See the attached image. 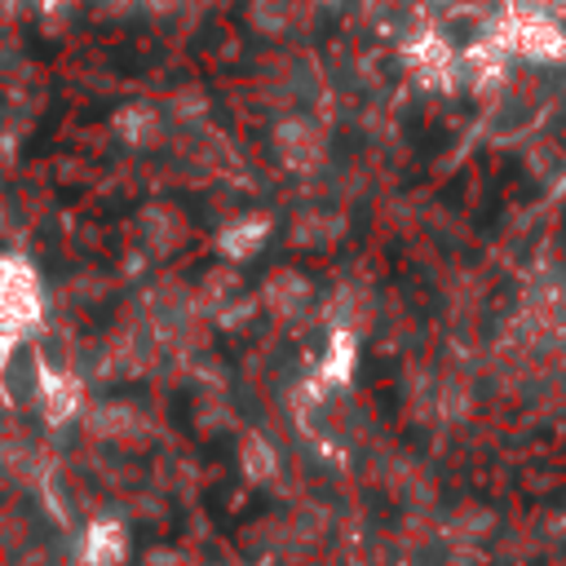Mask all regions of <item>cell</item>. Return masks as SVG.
Listing matches in <instances>:
<instances>
[{
    "instance_id": "obj_4",
    "label": "cell",
    "mask_w": 566,
    "mask_h": 566,
    "mask_svg": "<svg viewBox=\"0 0 566 566\" xmlns=\"http://www.w3.org/2000/svg\"><path fill=\"white\" fill-rule=\"evenodd\" d=\"M292 18V0H252L248 4V22L261 31V35H279Z\"/></svg>"
},
{
    "instance_id": "obj_1",
    "label": "cell",
    "mask_w": 566,
    "mask_h": 566,
    "mask_svg": "<svg viewBox=\"0 0 566 566\" xmlns=\"http://www.w3.org/2000/svg\"><path fill=\"white\" fill-rule=\"evenodd\" d=\"M40 274L22 252L0 256V327L22 332L40 314Z\"/></svg>"
},
{
    "instance_id": "obj_3",
    "label": "cell",
    "mask_w": 566,
    "mask_h": 566,
    "mask_svg": "<svg viewBox=\"0 0 566 566\" xmlns=\"http://www.w3.org/2000/svg\"><path fill=\"white\" fill-rule=\"evenodd\" d=\"M265 234H270V221H265V217H243V221H234L230 230H221L217 243H221V256L243 261V256H256V252H261Z\"/></svg>"
},
{
    "instance_id": "obj_2",
    "label": "cell",
    "mask_w": 566,
    "mask_h": 566,
    "mask_svg": "<svg viewBox=\"0 0 566 566\" xmlns=\"http://www.w3.org/2000/svg\"><path fill=\"white\" fill-rule=\"evenodd\" d=\"M274 142H279V155H283V164L287 168H310L318 155H323V137H318V128L310 124V119H283L279 128H274Z\"/></svg>"
}]
</instances>
